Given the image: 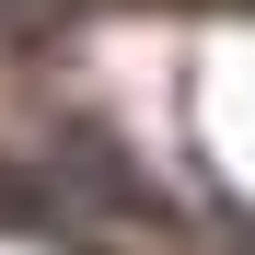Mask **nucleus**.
I'll use <instances>...</instances> for the list:
<instances>
[{
  "mask_svg": "<svg viewBox=\"0 0 255 255\" xmlns=\"http://www.w3.org/2000/svg\"><path fill=\"white\" fill-rule=\"evenodd\" d=\"M81 12H93V0H0V35H12V47H35V35H70Z\"/></svg>",
  "mask_w": 255,
  "mask_h": 255,
  "instance_id": "obj_1",
  "label": "nucleus"
}]
</instances>
